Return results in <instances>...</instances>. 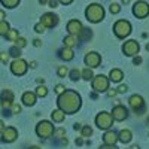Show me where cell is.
<instances>
[{"label":"cell","instance_id":"3","mask_svg":"<svg viewBox=\"0 0 149 149\" xmlns=\"http://www.w3.org/2000/svg\"><path fill=\"white\" fill-rule=\"evenodd\" d=\"M113 33L118 39H125V37L131 33V24L127 19H118L113 24Z\"/></svg>","mask_w":149,"mask_h":149},{"label":"cell","instance_id":"12","mask_svg":"<svg viewBox=\"0 0 149 149\" xmlns=\"http://www.w3.org/2000/svg\"><path fill=\"white\" fill-rule=\"evenodd\" d=\"M133 14L137 18H146L149 15V3L146 2H136L133 6Z\"/></svg>","mask_w":149,"mask_h":149},{"label":"cell","instance_id":"24","mask_svg":"<svg viewBox=\"0 0 149 149\" xmlns=\"http://www.w3.org/2000/svg\"><path fill=\"white\" fill-rule=\"evenodd\" d=\"M91 36H93V31H91V29H82L81 34L78 36V39H79V40H82V42H85V40L91 39Z\"/></svg>","mask_w":149,"mask_h":149},{"label":"cell","instance_id":"53","mask_svg":"<svg viewBox=\"0 0 149 149\" xmlns=\"http://www.w3.org/2000/svg\"><path fill=\"white\" fill-rule=\"evenodd\" d=\"M37 82H39V84H42V85H43V82H45V79H43V78H37Z\"/></svg>","mask_w":149,"mask_h":149},{"label":"cell","instance_id":"51","mask_svg":"<svg viewBox=\"0 0 149 149\" xmlns=\"http://www.w3.org/2000/svg\"><path fill=\"white\" fill-rule=\"evenodd\" d=\"M74 130H81L82 127H81V124H74V127H73Z\"/></svg>","mask_w":149,"mask_h":149},{"label":"cell","instance_id":"58","mask_svg":"<svg viewBox=\"0 0 149 149\" xmlns=\"http://www.w3.org/2000/svg\"><path fill=\"white\" fill-rule=\"evenodd\" d=\"M146 51H149V43L146 45Z\"/></svg>","mask_w":149,"mask_h":149},{"label":"cell","instance_id":"11","mask_svg":"<svg viewBox=\"0 0 149 149\" xmlns=\"http://www.w3.org/2000/svg\"><path fill=\"white\" fill-rule=\"evenodd\" d=\"M110 115H112V118H113V121L122 122L124 119L128 118V109L124 106V104H116L113 109H112Z\"/></svg>","mask_w":149,"mask_h":149},{"label":"cell","instance_id":"55","mask_svg":"<svg viewBox=\"0 0 149 149\" xmlns=\"http://www.w3.org/2000/svg\"><path fill=\"white\" fill-rule=\"evenodd\" d=\"M39 3L40 5H45V3H48V0H39Z\"/></svg>","mask_w":149,"mask_h":149},{"label":"cell","instance_id":"42","mask_svg":"<svg viewBox=\"0 0 149 149\" xmlns=\"http://www.w3.org/2000/svg\"><path fill=\"white\" fill-rule=\"evenodd\" d=\"M48 5H49V8H57L58 6V0H48Z\"/></svg>","mask_w":149,"mask_h":149},{"label":"cell","instance_id":"56","mask_svg":"<svg viewBox=\"0 0 149 149\" xmlns=\"http://www.w3.org/2000/svg\"><path fill=\"white\" fill-rule=\"evenodd\" d=\"M122 3H124V5H128V3H130V0H122Z\"/></svg>","mask_w":149,"mask_h":149},{"label":"cell","instance_id":"13","mask_svg":"<svg viewBox=\"0 0 149 149\" xmlns=\"http://www.w3.org/2000/svg\"><path fill=\"white\" fill-rule=\"evenodd\" d=\"M58 21H60V18H58V15L54 14V12H46V14H43V15L40 17V22L43 24L46 29L55 27L57 24H58Z\"/></svg>","mask_w":149,"mask_h":149},{"label":"cell","instance_id":"5","mask_svg":"<svg viewBox=\"0 0 149 149\" xmlns=\"http://www.w3.org/2000/svg\"><path fill=\"white\" fill-rule=\"evenodd\" d=\"M95 125L100 128V130H110L112 125H113V118H112V115L109 113V112H100L97 116H95Z\"/></svg>","mask_w":149,"mask_h":149},{"label":"cell","instance_id":"6","mask_svg":"<svg viewBox=\"0 0 149 149\" xmlns=\"http://www.w3.org/2000/svg\"><path fill=\"white\" fill-rule=\"evenodd\" d=\"M93 90L95 93H106L109 90V78L104 76V74H97V76H94L93 79Z\"/></svg>","mask_w":149,"mask_h":149},{"label":"cell","instance_id":"49","mask_svg":"<svg viewBox=\"0 0 149 149\" xmlns=\"http://www.w3.org/2000/svg\"><path fill=\"white\" fill-rule=\"evenodd\" d=\"M58 2H60V3H63V5H70L73 0H58Z\"/></svg>","mask_w":149,"mask_h":149},{"label":"cell","instance_id":"23","mask_svg":"<svg viewBox=\"0 0 149 149\" xmlns=\"http://www.w3.org/2000/svg\"><path fill=\"white\" fill-rule=\"evenodd\" d=\"M63 42H64V46L66 48H73L74 45H78V37L76 36H66L64 39H63Z\"/></svg>","mask_w":149,"mask_h":149},{"label":"cell","instance_id":"47","mask_svg":"<svg viewBox=\"0 0 149 149\" xmlns=\"http://www.w3.org/2000/svg\"><path fill=\"white\" fill-rule=\"evenodd\" d=\"M76 145H78V146H82V145H84V137H78V139H76Z\"/></svg>","mask_w":149,"mask_h":149},{"label":"cell","instance_id":"30","mask_svg":"<svg viewBox=\"0 0 149 149\" xmlns=\"http://www.w3.org/2000/svg\"><path fill=\"white\" fill-rule=\"evenodd\" d=\"M8 54H9L10 57H14V58H19V57H21V49L14 45V46H12L9 51H8Z\"/></svg>","mask_w":149,"mask_h":149},{"label":"cell","instance_id":"59","mask_svg":"<svg viewBox=\"0 0 149 149\" xmlns=\"http://www.w3.org/2000/svg\"><path fill=\"white\" fill-rule=\"evenodd\" d=\"M148 124H149V116H148Z\"/></svg>","mask_w":149,"mask_h":149},{"label":"cell","instance_id":"52","mask_svg":"<svg viewBox=\"0 0 149 149\" xmlns=\"http://www.w3.org/2000/svg\"><path fill=\"white\" fill-rule=\"evenodd\" d=\"M36 66H37V63H36V61H31V63H30V67H33V69H34Z\"/></svg>","mask_w":149,"mask_h":149},{"label":"cell","instance_id":"46","mask_svg":"<svg viewBox=\"0 0 149 149\" xmlns=\"http://www.w3.org/2000/svg\"><path fill=\"white\" fill-rule=\"evenodd\" d=\"M33 45H34L36 48H39V46H42V40H40V39H34V40H33Z\"/></svg>","mask_w":149,"mask_h":149},{"label":"cell","instance_id":"45","mask_svg":"<svg viewBox=\"0 0 149 149\" xmlns=\"http://www.w3.org/2000/svg\"><path fill=\"white\" fill-rule=\"evenodd\" d=\"M133 63H134L136 66H139V64H142V57H134V60H133Z\"/></svg>","mask_w":149,"mask_h":149},{"label":"cell","instance_id":"1","mask_svg":"<svg viewBox=\"0 0 149 149\" xmlns=\"http://www.w3.org/2000/svg\"><path fill=\"white\" fill-rule=\"evenodd\" d=\"M57 106L58 109L66 115H73L81 109L82 106V98L74 90H64L61 94H58L57 98Z\"/></svg>","mask_w":149,"mask_h":149},{"label":"cell","instance_id":"31","mask_svg":"<svg viewBox=\"0 0 149 149\" xmlns=\"http://www.w3.org/2000/svg\"><path fill=\"white\" fill-rule=\"evenodd\" d=\"M69 78H70L73 82L79 81V79H81V72H79L78 69H73V70H70V72H69Z\"/></svg>","mask_w":149,"mask_h":149},{"label":"cell","instance_id":"44","mask_svg":"<svg viewBox=\"0 0 149 149\" xmlns=\"http://www.w3.org/2000/svg\"><path fill=\"white\" fill-rule=\"evenodd\" d=\"M106 94H107V97H115L116 95V90H107Z\"/></svg>","mask_w":149,"mask_h":149},{"label":"cell","instance_id":"50","mask_svg":"<svg viewBox=\"0 0 149 149\" xmlns=\"http://www.w3.org/2000/svg\"><path fill=\"white\" fill-rule=\"evenodd\" d=\"M3 128H5V124H3V121H2V119H0V134H2Z\"/></svg>","mask_w":149,"mask_h":149},{"label":"cell","instance_id":"28","mask_svg":"<svg viewBox=\"0 0 149 149\" xmlns=\"http://www.w3.org/2000/svg\"><path fill=\"white\" fill-rule=\"evenodd\" d=\"M0 3H2L3 6L12 9V8H17L18 3H19V0H0Z\"/></svg>","mask_w":149,"mask_h":149},{"label":"cell","instance_id":"20","mask_svg":"<svg viewBox=\"0 0 149 149\" xmlns=\"http://www.w3.org/2000/svg\"><path fill=\"white\" fill-rule=\"evenodd\" d=\"M58 54H60V58L61 60H64V61H72L73 60V57H74V54H73V51H72V48H61L60 51H58Z\"/></svg>","mask_w":149,"mask_h":149},{"label":"cell","instance_id":"41","mask_svg":"<svg viewBox=\"0 0 149 149\" xmlns=\"http://www.w3.org/2000/svg\"><path fill=\"white\" fill-rule=\"evenodd\" d=\"M64 90H66V88H64V85H61V84H58V85L55 86V93H57V94H61Z\"/></svg>","mask_w":149,"mask_h":149},{"label":"cell","instance_id":"8","mask_svg":"<svg viewBox=\"0 0 149 149\" xmlns=\"http://www.w3.org/2000/svg\"><path fill=\"white\" fill-rule=\"evenodd\" d=\"M128 104H130V107L136 112V115H142L143 112H145V109H146L143 97H142V95H137V94H134V95H131V97L128 98Z\"/></svg>","mask_w":149,"mask_h":149},{"label":"cell","instance_id":"16","mask_svg":"<svg viewBox=\"0 0 149 149\" xmlns=\"http://www.w3.org/2000/svg\"><path fill=\"white\" fill-rule=\"evenodd\" d=\"M0 102H2V107L8 109L14 104V93L10 90H3V93L0 94Z\"/></svg>","mask_w":149,"mask_h":149},{"label":"cell","instance_id":"35","mask_svg":"<svg viewBox=\"0 0 149 149\" xmlns=\"http://www.w3.org/2000/svg\"><path fill=\"white\" fill-rule=\"evenodd\" d=\"M109 10H110V14H119V12H121V6L118 3H112L109 6Z\"/></svg>","mask_w":149,"mask_h":149},{"label":"cell","instance_id":"21","mask_svg":"<svg viewBox=\"0 0 149 149\" xmlns=\"http://www.w3.org/2000/svg\"><path fill=\"white\" fill-rule=\"evenodd\" d=\"M122 78H124V73L119 69H112L110 73H109V81H112V82H116L118 84V82L122 81Z\"/></svg>","mask_w":149,"mask_h":149},{"label":"cell","instance_id":"33","mask_svg":"<svg viewBox=\"0 0 149 149\" xmlns=\"http://www.w3.org/2000/svg\"><path fill=\"white\" fill-rule=\"evenodd\" d=\"M64 134H66V130H64V128H55L52 136H54V137H57V139H60V140H61V139H64V137H66Z\"/></svg>","mask_w":149,"mask_h":149},{"label":"cell","instance_id":"18","mask_svg":"<svg viewBox=\"0 0 149 149\" xmlns=\"http://www.w3.org/2000/svg\"><path fill=\"white\" fill-rule=\"evenodd\" d=\"M36 94L34 93H31V91H26L22 94V97H21V102H22V104L24 106H34V103H36Z\"/></svg>","mask_w":149,"mask_h":149},{"label":"cell","instance_id":"9","mask_svg":"<svg viewBox=\"0 0 149 149\" xmlns=\"http://www.w3.org/2000/svg\"><path fill=\"white\" fill-rule=\"evenodd\" d=\"M139 51H140V45H139L137 40H134V39H130V40H127L125 43L122 45V52L125 54L127 57H136L139 54Z\"/></svg>","mask_w":149,"mask_h":149},{"label":"cell","instance_id":"57","mask_svg":"<svg viewBox=\"0 0 149 149\" xmlns=\"http://www.w3.org/2000/svg\"><path fill=\"white\" fill-rule=\"evenodd\" d=\"M131 149H139V146H137V145H133V146H131Z\"/></svg>","mask_w":149,"mask_h":149},{"label":"cell","instance_id":"2","mask_svg":"<svg viewBox=\"0 0 149 149\" xmlns=\"http://www.w3.org/2000/svg\"><path fill=\"white\" fill-rule=\"evenodd\" d=\"M85 18L88 19L90 22H100L103 21L104 18V9L102 5H98V3H91L88 8L85 9Z\"/></svg>","mask_w":149,"mask_h":149},{"label":"cell","instance_id":"37","mask_svg":"<svg viewBox=\"0 0 149 149\" xmlns=\"http://www.w3.org/2000/svg\"><path fill=\"white\" fill-rule=\"evenodd\" d=\"M45 29H46V27L43 26L42 22H37L36 26H34V31H36V33H43V31H45Z\"/></svg>","mask_w":149,"mask_h":149},{"label":"cell","instance_id":"15","mask_svg":"<svg viewBox=\"0 0 149 149\" xmlns=\"http://www.w3.org/2000/svg\"><path fill=\"white\" fill-rule=\"evenodd\" d=\"M82 29H84V26H82V22L79 19H70L67 22V31H69L70 36H76L78 37L81 34Z\"/></svg>","mask_w":149,"mask_h":149},{"label":"cell","instance_id":"38","mask_svg":"<svg viewBox=\"0 0 149 149\" xmlns=\"http://www.w3.org/2000/svg\"><path fill=\"white\" fill-rule=\"evenodd\" d=\"M10 110H12V113H15V115H18L19 112H21V106L19 104H17V103H14L10 106Z\"/></svg>","mask_w":149,"mask_h":149},{"label":"cell","instance_id":"54","mask_svg":"<svg viewBox=\"0 0 149 149\" xmlns=\"http://www.w3.org/2000/svg\"><path fill=\"white\" fill-rule=\"evenodd\" d=\"M29 149H42V148H40V146H36V145H33V146H30Z\"/></svg>","mask_w":149,"mask_h":149},{"label":"cell","instance_id":"32","mask_svg":"<svg viewBox=\"0 0 149 149\" xmlns=\"http://www.w3.org/2000/svg\"><path fill=\"white\" fill-rule=\"evenodd\" d=\"M81 134H82L84 139H85V137H90V136L93 134V128H91L90 125H84V127L81 128Z\"/></svg>","mask_w":149,"mask_h":149},{"label":"cell","instance_id":"22","mask_svg":"<svg viewBox=\"0 0 149 149\" xmlns=\"http://www.w3.org/2000/svg\"><path fill=\"white\" fill-rule=\"evenodd\" d=\"M51 118H52L54 122H63L64 118H66V113H63V112H61L60 109H55V110H52Z\"/></svg>","mask_w":149,"mask_h":149},{"label":"cell","instance_id":"7","mask_svg":"<svg viewBox=\"0 0 149 149\" xmlns=\"http://www.w3.org/2000/svg\"><path fill=\"white\" fill-rule=\"evenodd\" d=\"M27 70H29V63L22 58H15L10 63V72L15 76H22V74L27 73Z\"/></svg>","mask_w":149,"mask_h":149},{"label":"cell","instance_id":"40","mask_svg":"<svg viewBox=\"0 0 149 149\" xmlns=\"http://www.w3.org/2000/svg\"><path fill=\"white\" fill-rule=\"evenodd\" d=\"M128 91V86L127 85H119L118 88H116V93H119V94H124V93H127Z\"/></svg>","mask_w":149,"mask_h":149},{"label":"cell","instance_id":"14","mask_svg":"<svg viewBox=\"0 0 149 149\" xmlns=\"http://www.w3.org/2000/svg\"><path fill=\"white\" fill-rule=\"evenodd\" d=\"M18 139V131L15 127H5L2 131V142L5 143H12Z\"/></svg>","mask_w":149,"mask_h":149},{"label":"cell","instance_id":"17","mask_svg":"<svg viewBox=\"0 0 149 149\" xmlns=\"http://www.w3.org/2000/svg\"><path fill=\"white\" fill-rule=\"evenodd\" d=\"M103 142L104 145H116L118 142V133H115L113 130H107L104 134H103Z\"/></svg>","mask_w":149,"mask_h":149},{"label":"cell","instance_id":"10","mask_svg":"<svg viewBox=\"0 0 149 149\" xmlns=\"http://www.w3.org/2000/svg\"><path fill=\"white\" fill-rule=\"evenodd\" d=\"M84 63H85V66L88 69H95V67L100 66V63H102V55L98 52H95V51H91V52H88L85 55Z\"/></svg>","mask_w":149,"mask_h":149},{"label":"cell","instance_id":"43","mask_svg":"<svg viewBox=\"0 0 149 149\" xmlns=\"http://www.w3.org/2000/svg\"><path fill=\"white\" fill-rule=\"evenodd\" d=\"M98 149H118V148H116V145H113V146H112V145H103Z\"/></svg>","mask_w":149,"mask_h":149},{"label":"cell","instance_id":"29","mask_svg":"<svg viewBox=\"0 0 149 149\" xmlns=\"http://www.w3.org/2000/svg\"><path fill=\"white\" fill-rule=\"evenodd\" d=\"M10 30V27H9V24H8V21H0V36H6V33Z\"/></svg>","mask_w":149,"mask_h":149},{"label":"cell","instance_id":"25","mask_svg":"<svg viewBox=\"0 0 149 149\" xmlns=\"http://www.w3.org/2000/svg\"><path fill=\"white\" fill-rule=\"evenodd\" d=\"M81 78L85 79V81H91L94 78V73H93V69H88V67H85L82 72H81Z\"/></svg>","mask_w":149,"mask_h":149},{"label":"cell","instance_id":"34","mask_svg":"<svg viewBox=\"0 0 149 149\" xmlns=\"http://www.w3.org/2000/svg\"><path fill=\"white\" fill-rule=\"evenodd\" d=\"M67 73H69V69H67L66 66H60V67H58V70H57V74H58L60 78H64Z\"/></svg>","mask_w":149,"mask_h":149},{"label":"cell","instance_id":"19","mask_svg":"<svg viewBox=\"0 0 149 149\" xmlns=\"http://www.w3.org/2000/svg\"><path fill=\"white\" fill-rule=\"evenodd\" d=\"M131 139H133V133H131L130 130H127V128H124V130H121V131L118 133V142H121V143H124V145L130 143Z\"/></svg>","mask_w":149,"mask_h":149},{"label":"cell","instance_id":"39","mask_svg":"<svg viewBox=\"0 0 149 149\" xmlns=\"http://www.w3.org/2000/svg\"><path fill=\"white\" fill-rule=\"evenodd\" d=\"M0 61L6 64L8 61H9V54L8 52H0Z\"/></svg>","mask_w":149,"mask_h":149},{"label":"cell","instance_id":"36","mask_svg":"<svg viewBox=\"0 0 149 149\" xmlns=\"http://www.w3.org/2000/svg\"><path fill=\"white\" fill-rule=\"evenodd\" d=\"M26 45H27V40L24 39V37H21V36H19L18 39L15 40V46H18L19 49H21V48H24V46H26Z\"/></svg>","mask_w":149,"mask_h":149},{"label":"cell","instance_id":"26","mask_svg":"<svg viewBox=\"0 0 149 149\" xmlns=\"http://www.w3.org/2000/svg\"><path fill=\"white\" fill-rule=\"evenodd\" d=\"M34 94H36V97H46V95H48V90H46V86H45V85H39V86L36 88Z\"/></svg>","mask_w":149,"mask_h":149},{"label":"cell","instance_id":"27","mask_svg":"<svg viewBox=\"0 0 149 149\" xmlns=\"http://www.w3.org/2000/svg\"><path fill=\"white\" fill-rule=\"evenodd\" d=\"M18 37H19V34H18V30H9L8 33H6V39L8 40H10V42H15L17 39H18Z\"/></svg>","mask_w":149,"mask_h":149},{"label":"cell","instance_id":"48","mask_svg":"<svg viewBox=\"0 0 149 149\" xmlns=\"http://www.w3.org/2000/svg\"><path fill=\"white\" fill-rule=\"evenodd\" d=\"M3 18H6V14L3 9H0V21H3Z\"/></svg>","mask_w":149,"mask_h":149},{"label":"cell","instance_id":"4","mask_svg":"<svg viewBox=\"0 0 149 149\" xmlns=\"http://www.w3.org/2000/svg\"><path fill=\"white\" fill-rule=\"evenodd\" d=\"M54 124L51 121H40L36 125V134L39 136L40 139H49L54 134Z\"/></svg>","mask_w":149,"mask_h":149}]
</instances>
